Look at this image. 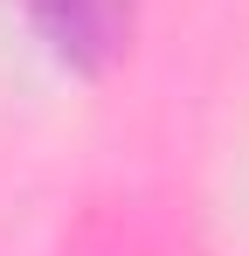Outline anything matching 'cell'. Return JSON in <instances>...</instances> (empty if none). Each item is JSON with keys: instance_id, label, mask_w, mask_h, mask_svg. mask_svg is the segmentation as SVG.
Wrapping results in <instances>:
<instances>
[{"instance_id": "1", "label": "cell", "mask_w": 249, "mask_h": 256, "mask_svg": "<svg viewBox=\"0 0 249 256\" xmlns=\"http://www.w3.org/2000/svg\"><path fill=\"white\" fill-rule=\"evenodd\" d=\"M28 14H35L42 35L70 62H83V70L111 62L124 48V35H132V0H28Z\"/></svg>"}]
</instances>
